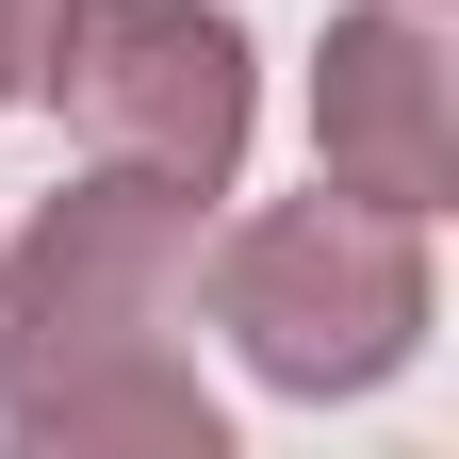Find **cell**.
I'll use <instances>...</instances> for the list:
<instances>
[{"label":"cell","instance_id":"6da1fadb","mask_svg":"<svg viewBox=\"0 0 459 459\" xmlns=\"http://www.w3.org/2000/svg\"><path fill=\"white\" fill-rule=\"evenodd\" d=\"M49 17H66V0H0V99L33 82V49H49Z\"/></svg>","mask_w":459,"mask_h":459}]
</instances>
